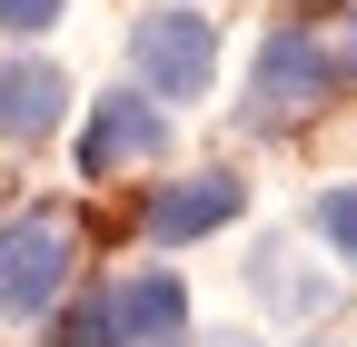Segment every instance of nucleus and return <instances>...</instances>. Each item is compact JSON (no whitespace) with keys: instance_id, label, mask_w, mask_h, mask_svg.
I'll return each instance as SVG.
<instances>
[{"instance_id":"obj_1","label":"nucleus","mask_w":357,"mask_h":347,"mask_svg":"<svg viewBox=\"0 0 357 347\" xmlns=\"http://www.w3.org/2000/svg\"><path fill=\"white\" fill-rule=\"evenodd\" d=\"M347 90L337 79V50L307 20H268L258 50H248V100H238V129L248 139H288V129H307L328 100Z\"/></svg>"},{"instance_id":"obj_2","label":"nucleus","mask_w":357,"mask_h":347,"mask_svg":"<svg viewBox=\"0 0 357 347\" xmlns=\"http://www.w3.org/2000/svg\"><path fill=\"white\" fill-rule=\"evenodd\" d=\"M70 288H79V219L70 208H10L0 219V318L50 327Z\"/></svg>"},{"instance_id":"obj_3","label":"nucleus","mask_w":357,"mask_h":347,"mask_svg":"<svg viewBox=\"0 0 357 347\" xmlns=\"http://www.w3.org/2000/svg\"><path fill=\"white\" fill-rule=\"evenodd\" d=\"M129 79L159 100V109H189L218 90V20L169 0V10H139L129 20Z\"/></svg>"},{"instance_id":"obj_4","label":"nucleus","mask_w":357,"mask_h":347,"mask_svg":"<svg viewBox=\"0 0 357 347\" xmlns=\"http://www.w3.org/2000/svg\"><path fill=\"white\" fill-rule=\"evenodd\" d=\"M169 159V109L129 79V90H100L79 119V179H119V169H159Z\"/></svg>"},{"instance_id":"obj_5","label":"nucleus","mask_w":357,"mask_h":347,"mask_svg":"<svg viewBox=\"0 0 357 347\" xmlns=\"http://www.w3.org/2000/svg\"><path fill=\"white\" fill-rule=\"evenodd\" d=\"M238 208H248V179H238V169L149 179V199H139V238H149V248H199V238H218V229H238Z\"/></svg>"},{"instance_id":"obj_6","label":"nucleus","mask_w":357,"mask_h":347,"mask_svg":"<svg viewBox=\"0 0 357 347\" xmlns=\"http://www.w3.org/2000/svg\"><path fill=\"white\" fill-rule=\"evenodd\" d=\"M70 119V70L40 50H0V149H40Z\"/></svg>"},{"instance_id":"obj_7","label":"nucleus","mask_w":357,"mask_h":347,"mask_svg":"<svg viewBox=\"0 0 357 347\" xmlns=\"http://www.w3.org/2000/svg\"><path fill=\"white\" fill-rule=\"evenodd\" d=\"M109 318H119V347H178L189 337V278L129 268V278H109Z\"/></svg>"},{"instance_id":"obj_8","label":"nucleus","mask_w":357,"mask_h":347,"mask_svg":"<svg viewBox=\"0 0 357 347\" xmlns=\"http://www.w3.org/2000/svg\"><path fill=\"white\" fill-rule=\"evenodd\" d=\"M248 288H258V308H278V318H328V308H337V288L307 278L298 258H288V238H268V248L248 258Z\"/></svg>"},{"instance_id":"obj_9","label":"nucleus","mask_w":357,"mask_h":347,"mask_svg":"<svg viewBox=\"0 0 357 347\" xmlns=\"http://www.w3.org/2000/svg\"><path fill=\"white\" fill-rule=\"evenodd\" d=\"M50 347H119V318H109V288H70L50 308Z\"/></svg>"},{"instance_id":"obj_10","label":"nucleus","mask_w":357,"mask_h":347,"mask_svg":"<svg viewBox=\"0 0 357 347\" xmlns=\"http://www.w3.org/2000/svg\"><path fill=\"white\" fill-rule=\"evenodd\" d=\"M307 229H318V238H328V258L357 278V179H328L318 199H307Z\"/></svg>"},{"instance_id":"obj_11","label":"nucleus","mask_w":357,"mask_h":347,"mask_svg":"<svg viewBox=\"0 0 357 347\" xmlns=\"http://www.w3.org/2000/svg\"><path fill=\"white\" fill-rule=\"evenodd\" d=\"M70 0H0V40H40V30H60Z\"/></svg>"},{"instance_id":"obj_12","label":"nucleus","mask_w":357,"mask_h":347,"mask_svg":"<svg viewBox=\"0 0 357 347\" xmlns=\"http://www.w3.org/2000/svg\"><path fill=\"white\" fill-rule=\"evenodd\" d=\"M328 50H337V79L357 90V0H347V20H337V40H328Z\"/></svg>"}]
</instances>
